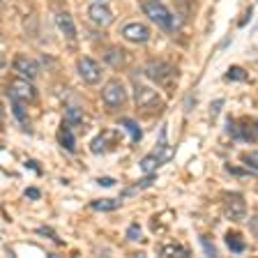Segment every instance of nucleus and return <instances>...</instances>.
Wrapping results in <instances>:
<instances>
[{
    "mask_svg": "<svg viewBox=\"0 0 258 258\" xmlns=\"http://www.w3.org/2000/svg\"><path fill=\"white\" fill-rule=\"evenodd\" d=\"M64 122L67 124H81L83 122V111L79 106H67L64 108Z\"/></svg>",
    "mask_w": 258,
    "mask_h": 258,
    "instance_id": "nucleus-21",
    "label": "nucleus"
},
{
    "mask_svg": "<svg viewBox=\"0 0 258 258\" xmlns=\"http://www.w3.org/2000/svg\"><path fill=\"white\" fill-rule=\"evenodd\" d=\"M37 233H42V235H48V237H51V240H58V237H55V233L51 231V228H39Z\"/></svg>",
    "mask_w": 258,
    "mask_h": 258,
    "instance_id": "nucleus-31",
    "label": "nucleus"
},
{
    "mask_svg": "<svg viewBox=\"0 0 258 258\" xmlns=\"http://www.w3.org/2000/svg\"><path fill=\"white\" fill-rule=\"evenodd\" d=\"M88 16H90V21L95 23V26H111L113 23V12L108 10L104 3H92L90 7H88Z\"/></svg>",
    "mask_w": 258,
    "mask_h": 258,
    "instance_id": "nucleus-10",
    "label": "nucleus"
},
{
    "mask_svg": "<svg viewBox=\"0 0 258 258\" xmlns=\"http://www.w3.org/2000/svg\"><path fill=\"white\" fill-rule=\"evenodd\" d=\"M102 99L106 104V108H120L127 102V90L120 81H108L102 90Z\"/></svg>",
    "mask_w": 258,
    "mask_h": 258,
    "instance_id": "nucleus-5",
    "label": "nucleus"
},
{
    "mask_svg": "<svg viewBox=\"0 0 258 258\" xmlns=\"http://www.w3.org/2000/svg\"><path fill=\"white\" fill-rule=\"evenodd\" d=\"M28 199H39V189H26Z\"/></svg>",
    "mask_w": 258,
    "mask_h": 258,
    "instance_id": "nucleus-32",
    "label": "nucleus"
},
{
    "mask_svg": "<svg viewBox=\"0 0 258 258\" xmlns=\"http://www.w3.org/2000/svg\"><path fill=\"white\" fill-rule=\"evenodd\" d=\"M249 228H251L253 235H258V212L251 217V219H249Z\"/></svg>",
    "mask_w": 258,
    "mask_h": 258,
    "instance_id": "nucleus-28",
    "label": "nucleus"
},
{
    "mask_svg": "<svg viewBox=\"0 0 258 258\" xmlns=\"http://www.w3.org/2000/svg\"><path fill=\"white\" fill-rule=\"evenodd\" d=\"M224 215L231 221H242L247 217V201L242 194H226L224 196Z\"/></svg>",
    "mask_w": 258,
    "mask_h": 258,
    "instance_id": "nucleus-4",
    "label": "nucleus"
},
{
    "mask_svg": "<svg viewBox=\"0 0 258 258\" xmlns=\"http://www.w3.org/2000/svg\"><path fill=\"white\" fill-rule=\"evenodd\" d=\"M120 124H122V127L127 129V134L132 136V141H134V143H139V141L143 139V132H141V127H139V124L134 122V120L122 118V120H120Z\"/></svg>",
    "mask_w": 258,
    "mask_h": 258,
    "instance_id": "nucleus-18",
    "label": "nucleus"
},
{
    "mask_svg": "<svg viewBox=\"0 0 258 258\" xmlns=\"http://www.w3.org/2000/svg\"><path fill=\"white\" fill-rule=\"evenodd\" d=\"M127 237L129 240H134V242H139L141 240V226L139 224H132L127 228Z\"/></svg>",
    "mask_w": 258,
    "mask_h": 258,
    "instance_id": "nucleus-26",
    "label": "nucleus"
},
{
    "mask_svg": "<svg viewBox=\"0 0 258 258\" xmlns=\"http://www.w3.org/2000/svg\"><path fill=\"white\" fill-rule=\"evenodd\" d=\"M242 164H244V166H249L253 173H258V150L244 152V155H242Z\"/></svg>",
    "mask_w": 258,
    "mask_h": 258,
    "instance_id": "nucleus-24",
    "label": "nucleus"
},
{
    "mask_svg": "<svg viewBox=\"0 0 258 258\" xmlns=\"http://www.w3.org/2000/svg\"><path fill=\"white\" fill-rule=\"evenodd\" d=\"M97 182L102 184V187H113V184H115V180H113V177H99Z\"/></svg>",
    "mask_w": 258,
    "mask_h": 258,
    "instance_id": "nucleus-30",
    "label": "nucleus"
},
{
    "mask_svg": "<svg viewBox=\"0 0 258 258\" xmlns=\"http://www.w3.org/2000/svg\"><path fill=\"white\" fill-rule=\"evenodd\" d=\"M120 145V132L118 129H104L95 139L90 141V152L92 155H104V152H111Z\"/></svg>",
    "mask_w": 258,
    "mask_h": 258,
    "instance_id": "nucleus-2",
    "label": "nucleus"
},
{
    "mask_svg": "<svg viewBox=\"0 0 258 258\" xmlns=\"http://www.w3.org/2000/svg\"><path fill=\"white\" fill-rule=\"evenodd\" d=\"M226 244H228V249H231L233 253H242L244 249H247L244 240H242L237 233H228V235H226Z\"/></svg>",
    "mask_w": 258,
    "mask_h": 258,
    "instance_id": "nucleus-20",
    "label": "nucleus"
},
{
    "mask_svg": "<svg viewBox=\"0 0 258 258\" xmlns=\"http://www.w3.org/2000/svg\"><path fill=\"white\" fill-rule=\"evenodd\" d=\"M95 3H104V5H106V0H95Z\"/></svg>",
    "mask_w": 258,
    "mask_h": 258,
    "instance_id": "nucleus-36",
    "label": "nucleus"
},
{
    "mask_svg": "<svg viewBox=\"0 0 258 258\" xmlns=\"http://www.w3.org/2000/svg\"><path fill=\"white\" fill-rule=\"evenodd\" d=\"M53 21L64 37L70 39V42H76V23H74V16H72L70 12H58V14L53 16Z\"/></svg>",
    "mask_w": 258,
    "mask_h": 258,
    "instance_id": "nucleus-11",
    "label": "nucleus"
},
{
    "mask_svg": "<svg viewBox=\"0 0 258 258\" xmlns=\"http://www.w3.org/2000/svg\"><path fill=\"white\" fill-rule=\"evenodd\" d=\"M12 111H14V118L21 122V127L26 129L28 134H30V120H28V113H26V104L23 102H16V99H12Z\"/></svg>",
    "mask_w": 258,
    "mask_h": 258,
    "instance_id": "nucleus-16",
    "label": "nucleus"
},
{
    "mask_svg": "<svg viewBox=\"0 0 258 258\" xmlns=\"http://www.w3.org/2000/svg\"><path fill=\"white\" fill-rule=\"evenodd\" d=\"M159 166H161V159L155 155V152H150V155H145L143 159H141V171H145V173L157 171Z\"/></svg>",
    "mask_w": 258,
    "mask_h": 258,
    "instance_id": "nucleus-19",
    "label": "nucleus"
},
{
    "mask_svg": "<svg viewBox=\"0 0 258 258\" xmlns=\"http://www.w3.org/2000/svg\"><path fill=\"white\" fill-rule=\"evenodd\" d=\"M221 106H224V99H215V102L210 104V115H212V118H217Z\"/></svg>",
    "mask_w": 258,
    "mask_h": 258,
    "instance_id": "nucleus-27",
    "label": "nucleus"
},
{
    "mask_svg": "<svg viewBox=\"0 0 258 258\" xmlns=\"http://www.w3.org/2000/svg\"><path fill=\"white\" fill-rule=\"evenodd\" d=\"M201 244H203V249H208L210 256H217V249L210 244V240H205V237H203V240H201Z\"/></svg>",
    "mask_w": 258,
    "mask_h": 258,
    "instance_id": "nucleus-29",
    "label": "nucleus"
},
{
    "mask_svg": "<svg viewBox=\"0 0 258 258\" xmlns=\"http://www.w3.org/2000/svg\"><path fill=\"white\" fill-rule=\"evenodd\" d=\"M228 79L231 81H244L247 79V74H244V70H240V67H231V70H228Z\"/></svg>",
    "mask_w": 258,
    "mask_h": 258,
    "instance_id": "nucleus-25",
    "label": "nucleus"
},
{
    "mask_svg": "<svg viewBox=\"0 0 258 258\" xmlns=\"http://www.w3.org/2000/svg\"><path fill=\"white\" fill-rule=\"evenodd\" d=\"M159 256H189V249L180 247V244H161Z\"/></svg>",
    "mask_w": 258,
    "mask_h": 258,
    "instance_id": "nucleus-22",
    "label": "nucleus"
},
{
    "mask_svg": "<svg viewBox=\"0 0 258 258\" xmlns=\"http://www.w3.org/2000/svg\"><path fill=\"white\" fill-rule=\"evenodd\" d=\"M122 37L132 44H145L150 39V30L145 23H139V21H132V23H124L122 26Z\"/></svg>",
    "mask_w": 258,
    "mask_h": 258,
    "instance_id": "nucleus-8",
    "label": "nucleus"
},
{
    "mask_svg": "<svg viewBox=\"0 0 258 258\" xmlns=\"http://www.w3.org/2000/svg\"><path fill=\"white\" fill-rule=\"evenodd\" d=\"M3 120H5V111H3V104H0V124H3Z\"/></svg>",
    "mask_w": 258,
    "mask_h": 258,
    "instance_id": "nucleus-33",
    "label": "nucleus"
},
{
    "mask_svg": "<svg viewBox=\"0 0 258 258\" xmlns=\"http://www.w3.org/2000/svg\"><path fill=\"white\" fill-rule=\"evenodd\" d=\"M256 237H258V235H256Z\"/></svg>",
    "mask_w": 258,
    "mask_h": 258,
    "instance_id": "nucleus-37",
    "label": "nucleus"
},
{
    "mask_svg": "<svg viewBox=\"0 0 258 258\" xmlns=\"http://www.w3.org/2000/svg\"><path fill=\"white\" fill-rule=\"evenodd\" d=\"M155 182V173H150L148 177H143V180H139V184H134V187H127L122 191V196H134L136 191H141V189H145V187H150V184Z\"/></svg>",
    "mask_w": 258,
    "mask_h": 258,
    "instance_id": "nucleus-23",
    "label": "nucleus"
},
{
    "mask_svg": "<svg viewBox=\"0 0 258 258\" xmlns=\"http://www.w3.org/2000/svg\"><path fill=\"white\" fill-rule=\"evenodd\" d=\"M58 145H62L67 152L76 150V136L72 134V127L67 122H62V127L58 129Z\"/></svg>",
    "mask_w": 258,
    "mask_h": 258,
    "instance_id": "nucleus-14",
    "label": "nucleus"
},
{
    "mask_svg": "<svg viewBox=\"0 0 258 258\" xmlns=\"http://www.w3.org/2000/svg\"><path fill=\"white\" fill-rule=\"evenodd\" d=\"M134 99L141 111H150V108L161 106V99H159V95H157V90H152L150 86H141V83H136Z\"/></svg>",
    "mask_w": 258,
    "mask_h": 258,
    "instance_id": "nucleus-7",
    "label": "nucleus"
},
{
    "mask_svg": "<svg viewBox=\"0 0 258 258\" xmlns=\"http://www.w3.org/2000/svg\"><path fill=\"white\" fill-rule=\"evenodd\" d=\"M141 10L145 12V14L150 16V21L157 23V26L161 28V30H166V32H175L177 28V21H175V16L168 12V7H164L159 3V0H143L141 3Z\"/></svg>",
    "mask_w": 258,
    "mask_h": 258,
    "instance_id": "nucleus-1",
    "label": "nucleus"
},
{
    "mask_svg": "<svg viewBox=\"0 0 258 258\" xmlns=\"http://www.w3.org/2000/svg\"><path fill=\"white\" fill-rule=\"evenodd\" d=\"M7 95H10L12 99H16V102H23V104H30L37 99V90H35V86H32L28 79L12 81L10 86H7Z\"/></svg>",
    "mask_w": 258,
    "mask_h": 258,
    "instance_id": "nucleus-3",
    "label": "nucleus"
},
{
    "mask_svg": "<svg viewBox=\"0 0 258 258\" xmlns=\"http://www.w3.org/2000/svg\"><path fill=\"white\" fill-rule=\"evenodd\" d=\"M76 72L88 86H95L102 81V64L97 62L95 58H81L79 64H76Z\"/></svg>",
    "mask_w": 258,
    "mask_h": 258,
    "instance_id": "nucleus-6",
    "label": "nucleus"
},
{
    "mask_svg": "<svg viewBox=\"0 0 258 258\" xmlns=\"http://www.w3.org/2000/svg\"><path fill=\"white\" fill-rule=\"evenodd\" d=\"M104 60H106V64L108 67H113V70H120L124 64V51L122 48H108L106 53H104Z\"/></svg>",
    "mask_w": 258,
    "mask_h": 258,
    "instance_id": "nucleus-15",
    "label": "nucleus"
},
{
    "mask_svg": "<svg viewBox=\"0 0 258 258\" xmlns=\"http://www.w3.org/2000/svg\"><path fill=\"white\" fill-rule=\"evenodd\" d=\"M253 132H256V136H258V120H253Z\"/></svg>",
    "mask_w": 258,
    "mask_h": 258,
    "instance_id": "nucleus-34",
    "label": "nucleus"
},
{
    "mask_svg": "<svg viewBox=\"0 0 258 258\" xmlns=\"http://www.w3.org/2000/svg\"><path fill=\"white\" fill-rule=\"evenodd\" d=\"M3 64H5V60H3V55H0V70H3Z\"/></svg>",
    "mask_w": 258,
    "mask_h": 258,
    "instance_id": "nucleus-35",
    "label": "nucleus"
},
{
    "mask_svg": "<svg viewBox=\"0 0 258 258\" xmlns=\"http://www.w3.org/2000/svg\"><path fill=\"white\" fill-rule=\"evenodd\" d=\"M120 205H122L120 199H99V201H92L90 208L95 210V212H113V210H118Z\"/></svg>",
    "mask_w": 258,
    "mask_h": 258,
    "instance_id": "nucleus-17",
    "label": "nucleus"
},
{
    "mask_svg": "<svg viewBox=\"0 0 258 258\" xmlns=\"http://www.w3.org/2000/svg\"><path fill=\"white\" fill-rule=\"evenodd\" d=\"M168 74H171V67H168L166 62H148L145 64V76L152 81H157V83H166L168 81Z\"/></svg>",
    "mask_w": 258,
    "mask_h": 258,
    "instance_id": "nucleus-13",
    "label": "nucleus"
},
{
    "mask_svg": "<svg viewBox=\"0 0 258 258\" xmlns=\"http://www.w3.org/2000/svg\"><path fill=\"white\" fill-rule=\"evenodd\" d=\"M14 72L21 76V79L32 81V79H37L42 70H39V62H37V60L26 58V55H19V58L14 60Z\"/></svg>",
    "mask_w": 258,
    "mask_h": 258,
    "instance_id": "nucleus-9",
    "label": "nucleus"
},
{
    "mask_svg": "<svg viewBox=\"0 0 258 258\" xmlns=\"http://www.w3.org/2000/svg\"><path fill=\"white\" fill-rule=\"evenodd\" d=\"M228 134L235 141H244V143H251V141L256 139V134H253L247 124L240 122V120H233V118L228 120Z\"/></svg>",
    "mask_w": 258,
    "mask_h": 258,
    "instance_id": "nucleus-12",
    "label": "nucleus"
}]
</instances>
